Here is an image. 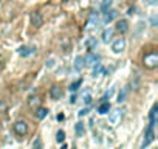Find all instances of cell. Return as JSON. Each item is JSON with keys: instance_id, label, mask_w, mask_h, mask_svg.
Segmentation results:
<instances>
[{"instance_id": "obj_30", "label": "cell", "mask_w": 158, "mask_h": 149, "mask_svg": "<svg viewBox=\"0 0 158 149\" xmlns=\"http://www.w3.org/2000/svg\"><path fill=\"white\" fill-rule=\"evenodd\" d=\"M53 65H54V59H48V61H47V67H48V68H51Z\"/></svg>"}, {"instance_id": "obj_27", "label": "cell", "mask_w": 158, "mask_h": 149, "mask_svg": "<svg viewBox=\"0 0 158 149\" xmlns=\"http://www.w3.org/2000/svg\"><path fill=\"white\" fill-rule=\"evenodd\" d=\"M33 149H42V141H40V138H36V140H34Z\"/></svg>"}, {"instance_id": "obj_11", "label": "cell", "mask_w": 158, "mask_h": 149, "mask_svg": "<svg viewBox=\"0 0 158 149\" xmlns=\"http://www.w3.org/2000/svg\"><path fill=\"white\" fill-rule=\"evenodd\" d=\"M98 19H99V16H98V13H92V14H90V17H89V22H87V30H90V28H93V27L96 25V22H98Z\"/></svg>"}, {"instance_id": "obj_16", "label": "cell", "mask_w": 158, "mask_h": 149, "mask_svg": "<svg viewBox=\"0 0 158 149\" xmlns=\"http://www.w3.org/2000/svg\"><path fill=\"white\" fill-rule=\"evenodd\" d=\"M102 71H104V67H102V64H101V62H98V64H95V65H93V73H92V76H93V78H96L98 74H101Z\"/></svg>"}, {"instance_id": "obj_21", "label": "cell", "mask_w": 158, "mask_h": 149, "mask_svg": "<svg viewBox=\"0 0 158 149\" xmlns=\"http://www.w3.org/2000/svg\"><path fill=\"white\" fill-rule=\"evenodd\" d=\"M82 84V79H77V81H74L73 84H70V87H68V90L70 92H76L77 89H79V86Z\"/></svg>"}, {"instance_id": "obj_35", "label": "cell", "mask_w": 158, "mask_h": 149, "mask_svg": "<svg viewBox=\"0 0 158 149\" xmlns=\"http://www.w3.org/2000/svg\"><path fill=\"white\" fill-rule=\"evenodd\" d=\"M0 129H2V123H0Z\"/></svg>"}, {"instance_id": "obj_19", "label": "cell", "mask_w": 158, "mask_h": 149, "mask_svg": "<svg viewBox=\"0 0 158 149\" xmlns=\"http://www.w3.org/2000/svg\"><path fill=\"white\" fill-rule=\"evenodd\" d=\"M127 93H129V89L127 87H123V90L119 92V95H118V103H123V101H126V98H127Z\"/></svg>"}, {"instance_id": "obj_25", "label": "cell", "mask_w": 158, "mask_h": 149, "mask_svg": "<svg viewBox=\"0 0 158 149\" xmlns=\"http://www.w3.org/2000/svg\"><path fill=\"white\" fill-rule=\"evenodd\" d=\"M64 140H65V132H64V130H59V132L56 134V141H57V143H64Z\"/></svg>"}, {"instance_id": "obj_29", "label": "cell", "mask_w": 158, "mask_h": 149, "mask_svg": "<svg viewBox=\"0 0 158 149\" xmlns=\"http://www.w3.org/2000/svg\"><path fill=\"white\" fill-rule=\"evenodd\" d=\"M150 25H152V27H156V16H155V14L150 17Z\"/></svg>"}, {"instance_id": "obj_14", "label": "cell", "mask_w": 158, "mask_h": 149, "mask_svg": "<svg viewBox=\"0 0 158 149\" xmlns=\"http://www.w3.org/2000/svg\"><path fill=\"white\" fill-rule=\"evenodd\" d=\"M50 95H51V98H53V100H59V96L62 95L60 87H59V86H53V87H51V90H50Z\"/></svg>"}, {"instance_id": "obj_1", "label": "cell", "mask_w": 158, "mask_h": 149, "mask_svg": "<svg viewBox=\"0 0 158 149\" xmlns=\"http://www.w3.org/2000/svg\"><path fill=\"white\" fill-rule=\"evenodd\" d=\"M143 65L146 67V68H155L156 65H158V54L156 53H147L144 57H143Z\"/></svg>"}, {"instance_id": "obj_34", "label": "cell", "mask_w": 158, "mask_h": 149, "mask_svg": "<svg viewBox=\"0 0 158 149\" xmlns=\"http://www.w3.org/2000/svg\"><path fill=\"white\" fill-rule=\"evenodd\" d=\"M60 149H68V147H67L65 144H62V147H60Z\"/></svg>"}, {"instance_id": "obj_8", "label": "cell", "mask_w": 158, "mask_h": 149, "mask_svg": "<svg viewBox=\"0 0 158 149\" xmlns=\"http://www.w3.org/2000/svg\"><path fill=\"white\" fill-rule=\"evenodd\" d=\"M14 132H16L17 135H25V134L28 132L27 123H25V121H17V123H14Z\"/></svg>"}, {"instance_id": "obj_18", "label": "cell", "mask_w": 158, "mask_h": 149, "mask_svg": "<svg viewBox=\"0 0 158 149\" xmlns=\"http://www.w3.org/2000/svg\"><path fill=\"white\" fill-rule=\"evenodd\" d=\"M85 45H87V48H89V50L92 51V50H95V48H96L98 42H96V39H95V37H90V39H87Z\"/></svg>"}, {"instance_id": "obj_2", "label": "cell", "mask_w": 158, "mask_h": 149, "mask_svg": "<svg viewBox=\"0 0 158 149\" xmlns=\"http://www.w3.org/2000/svg\"><path fill=\"white\" fill-rule=\"evenodd\" d=\"M153 127H155V124H152V123H149V126H147V129H146V134H144V140H143V143H141V149H146L152 141H153Z\"/></svg>"}, {"instance_id": "obj_23", "label": "cell", "mask_w": 158, "mask_h": 149, "mask_svg": "<svg viewBox=\"0 0 158 149\" xmlns=\"http://www.w3.org/2000/svg\"><path fill=\"white\" fill-rule=\"evenodd\" d=\"M150 123L155 124L156 123V104H153L152 110H150Z\"/></svg>"}, {"instance_id": "obj_22", "label": "cell", "mask_w": 158, "mask_h": 149, "mask_svg": "<svg viewBox=\"0 0 158 149\" xmlns=\"http://www.w3.org/2000/svg\"><path fill=\"white\" fill-rule=\"evenodd\" d=\"M112 3H113V0H102V3H101V10H102V11H107V10H110Z\"/></svg>"}, {"instance_id": "obj_24", "label": "cell", "mask_w": 158, "mask_h": 149, "mask_svg": "<svg viewBox=\"0 0 158 149\" xmlns=\"http://www.w3.org/2000/svg\"><path fill=\"white\" fill-rule=\"evenodd\" d=\"M74 129H76V134H77V135H84V132H85V129H84V124H82V123H76Z\"/></svg>"}, {"instance_id": "obj_20", "label": "cell", "mask_w": 158, "mask_h": 149, "mask_svg": "<svg viewBox=\"0 0 158 149\" xmlns=\"http://www.w3.org/2000/svg\"><path fill=\"white\" fill-rule=\"evenodd\" d=\"M82 65H84V57H82V56H77L76 61H74V68L79 71V70L82 68Z\"/></svg>"}, {"instance_id": "obj_26", "label": "cell", "mask_w": 158, "mask_h": 149, "mask_svg": "<svg viewBox=\"0 0 158 149\" xmlns=\"http://www.w3.org/2000/svg\"><path fill=\"white\" fill-rule=\"evenodd\" d=\"M82 100H84V104H87V106L92 103V95H90V92H89V90L85 92V95L82 96Z\"/></svg>"}, {"instance_id": "obj_32", "label": "cell", "mask_w": 158, "mask_h": 149, "mask_svg": "<svg viewBox=\"0 0 158 149\" xmlns=\"http://www.w3.org/2000/svg\"><path fill=\"white\" fill-rule=\"evenodd\" d=\"M135 11H136V8H135V6H132V8H129V13H127V14H129V16H132V14H135Z\"/></svg>"}, {"instance_id": "obj_15", "label": "cell", "mask_w": 158, "mask_h": 149, "mask_svg": "<svg viewBox=\"0 0 158 149\" xmlns=\"http://www.w3.org/2000/svg\"><path fill=\"white\" fill-rule=\"evenodd\" d=\"M109 110H110V104H109L107 101L101 103V106L98 107V113H99V115H106V113H109Z\"/></svg>"}, {"instance_id": "obj_33", "label": "cell", "mask_w": 158, "mask_h": 149, "mask_svg": "<svg viewBox=\"0 0 158 149\" xmlns=\"http://www.w3.org/2000/svg\"><path fill=\"white\" fill-rule=\"evenodd\" d=\"M147 3L149 5H155V0H147Z\"/></svg>"}, {"instance_id": "obj_12", "label": "cell", "mask_w": 158, "mask_h": 149, "mask_svg": "<svg viewBox=\"0 0 158 149\" xmlns=\"http://www.w3.org/2000/svg\"><path fill=\"white\" fill-rule=\"evenodd\" d=\"M31 23L34 27H40L42 25V16H40V13H33L31 14Z\"/></svg>"}, {"instance_id": "obj_3", "label": "cell", "mask_w": 158, "mask_h": 149, "mask_svg": "<svg viewBox=\"0 0 158 149\" xmlns=\"http://www.w3.org/2000/svg\"><path fill=\"white\" fill-rule=\"evenodd\" d=\"M121 120H123V110L115 109V110H112V112L109 113V123H110L112 126H118V124L121 123Z\"/></svg>"}, {"instance_id": "obj_9", "label": "cell", "mask_w": 158, "mask_h": 149, "mask_svg": "<svg viewBox=\"0 0 158 149\" xmlns=\"http://www.w3.org/2000/svg\"><path fill=\"white\" fill-rule=\"evenodd\" d=\"M127 30H129V22H127L126 19L118 20V23H116V31H119V33H126Z\"/></svg>"}, {"instance_id": "obj_13", "label": "cell", "mask_w": 158, "mask_h": 149, "mask_svg": "<svg viewBox=\"0 0 158 149\" xmlns=\"http://www.w3.org/2000/svg\"><path fill=\"white\" fill-rule=\"evenodd\" d=\"M40 98L39 96H31L30 100H28V106H30V109H37L39 106H40Z\"/></svg>"}, {"instance_id": "obj_17", "label": "cell", "mask_w": 158, "mask_h": 149, "mask_svg": "<svg viewBox=\"0 0 158 149\" xmlns=\"http://www.w3.org/2000/svg\"><path fill=\"white\" fill-rule=\"evenodd\" d=\"M36 110H37V112H36L37 120H44V118L48 115V109H45V107H37Z\"/></svg>"}, {"instance_id": "obj_6", "label": "cell", "mask_w": 158, "mask_h": 149, "mask_svg": "<svg viewBox=\"0 0 158 149\" xmlns=\"http://www.w3.org/2000/svg\"><path fill=\"white\" fill-rule=\"evenodd\" d=\"M36 53V47L34 45H23L19 48V54L22 57H28V56H33Z\"/></svg>"}, {"instance_id": "obj_7", "label": "cell", "mask_w": 158, "mask_h": 149, "mask_svg": "<svg viewBox=\"0 0 158 149\" xmlns=\"http://www.w3.org/2000/svg\"><path fill=\"white\" fill-rule=\"evenodd\" d=\"M116 16H118V13H116L115 10H107V11H104L102 23H104V25H109L110 22H113V20L116 19Z\"/></svg>"}, {"instance_id": "obj_4", "label": "cell", "mask_w": 158, "mask_h": 149, "mask_svg": "<svg viewBox=\"0 0 158 149\" xmlns=\"http://www.w3.org/2000/svg\"><path fill=\"white\" fill-rule=\"evenodd\" d=\"M99 61H101V56L96 54V53H93V51H89V53L85 54V57H84V62H85L87 67H93V65L98 64Z\"/></svg>"}, {"instance_id": "obj_5", "label": "cell", "mask_w": 158, "mask_h": 149, "mask_svg": "<svg viewBox=\"0 0 158 149\" xmlns=\"http://www.w3.org/2000/svg\"><path fill=\"white\" fill-rule=\"evenodd\" d=\"M126 45H127L126 39H124V37H119V39H116V40L113 42V45H112V50H113V53L119 54L121 51H124V50H126Z\"/></svg>"}, {"instance_id": "obj_31", "label": "cell", "mask_w": 158, "mask_h": 149, "mask_svg": "<svg viewBox=\"0 0 158 149\" xmlns=\"http://www.w3.org/2000/svg\"><path fill=\"white\" fill-rule=\"evenodd\" d=\"M76 101H77V98H76V95H71V96H70V104H74Z\"/></svg>"}, {"instance_id": "obj_28", "label": "cell", "mask_w": 158, "mask_h": 149, "mask_svg": "<svg viewBox=\"0 0 158 149\" xmlns=\"http://www.w3.org/2000/svg\"><path fill=\"white\" fill-rule=\"evenodd\" d=\"M89 112H90V110H89V107H85V109H81V110H79V113H77V115H79V117H84V115H87Z\"/></svg>"}, {"instance_id": "obj_10", "label": "cell", "mask_w": 158, "mask_h": 149, "mask_svg": "<svg viewBox=\"0 0 158 149\" xmlns=\"http://www.w3.org/2000/svg\"><path fill=\"white\" fill-rule=\"evenodd\" d=\"M112 36H113V28H106L102 31V42L104 44H109L112 40Z\"/></svg>"}]
</instances>
